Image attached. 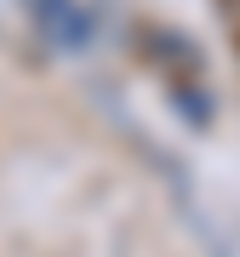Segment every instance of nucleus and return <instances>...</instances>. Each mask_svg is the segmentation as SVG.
<instances>
[{
  "instance_id": "1",
  "label": "nucleus",
  "mask_w": 240,
  "mask_h": 257,
  "mask_svg": "<svg viewBox=\"0 0 240 257\" xmlns=\"http://www.w3.org/2000/svg\"><path fill=\"white\" fill-rule=\"evenodd\" d=\"M40 23H46L63 46H80V40L92 35V18L74 6V0H40Z\"/></svg>"
}]
</instances>
